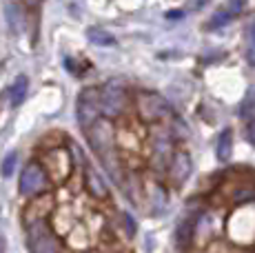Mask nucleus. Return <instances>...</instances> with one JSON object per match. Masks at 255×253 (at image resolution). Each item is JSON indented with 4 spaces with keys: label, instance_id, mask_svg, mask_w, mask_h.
<instances>
[{
    "label": "nucleus",
    "instance_id": "f257e3e1",
    "mask_svg": "<svg viewBox=\"0 0 255 253\" xmlns=\"http://www.w3.org/2000/svg\"><path fill=\"white\" fill-rule=\"evenodd\" d=\"M87 138L93 149V153L100 158L102 167L109 171V176L116 182H122V173H120V160L116 155V138H114V126L109 120L98 118L89 129H87Z\"/></svg>",
    "mask_w": 255,
    "mask_h": 253
},
{
    "label": "nucleus",
    "instance_id": "f03ea898",
    "mask_svg": "<svg viewBox=\"0 0 255 253\" xmlns=\"http://www.w3.org/2000/svg\"><path fill=\"white\" fill-rule=\"evenodd\" d=\"M27 240H29V249L36 253L62 249L58 245L56 236L51 233V229L47 227L45 218H27Z\"/></svg>",
    "mask_w": 255,
    "mask_h": 253
},
{
    "label": "nucleus",
    "instance_id": "7ed1b4c3",
    "mask_svg": "<svg viewBox=\"0 0 255 253\" xmlns=\"http://www.w3.org/2000/svg\"><path fill=\"white\" fill-rule=\"evenodd\" d=\"M100 114H102L100 89H98V87H87V89H82L80 98H78V123H80V126L87 131L100 118Z\"/></svg>",
    "mask_w": 255,
    "mask_h": 253
},
{
    "label": "nucleus",
    "instance_id": "20e7f679",
    "mask_svg": "<svg viewBox=\"0 0 255 253\" xmlns=\"http://www.w3.org/2000/svg\"><path fill=\"white\" fill-rule=\"evenodd\" d=\"M100 105H102V114L107 118H116L125 111L127 105V91L125 85L120 80H109L105 87L100 89Z\"/></svg>",
    "mask_w": 255,
    "mask_h": 253
},
{
    "label": "nucleus",
    "instance_id": "39448f33",
    "mask_svg": "<svg viewBox=\"0 0 255 253\" xmlns=\"http://www.w3.org/2000/svg\"><path fill=\"white\" fill-rule=\"evenodd\" d=\"M135 107H138V116L144 123H160L169 116V102L158 94H138L135 98Z\"/></svg>",
    "mask_w": 255,
    "mask_h": 253
},
{
    "label": "nucleus",
    "instance_id": "423d86ee",
    "mask_svg": "<svg viewBox=\"0 0 255 253\" xmlns=\"http://www.w3.org/2000/svg\"><path fill=\"white\" fill-rule=\"evenodd\" d=\"M47 189V173L38 162H29L20 173V193L33 198Z\"/></svg>",
    "mask_w": 255,
    "mask_h": 253
},
{
    "label": "nucleus",
    "instance_id": "0eeeda50",
    "mask_svg": "<svg viewBox=\"0 0 255 253\" xmlns=\"http://www.w3.org/2000/svg\"><path fill=\"white\" fill-rule=\"evenodd\" d=\"M45 160H47V164H51L49 171H51V176L56 182H62V180L71 173V158L65 149H56V151L47 153Z\"/></svg>",
    "mask_w": 255,
    "mask_h": 253
},
{
    "label": "nucleus",
    "instance_id": "6e6552de",
    "mask_svg": "<svg viewBox=\"0 0 255 253\" xmlns=\"http://www.w3.org/2000/svg\"><path fill=\"white\" fill-rule=\"evenodd\" d=\"M191 176V158L189 153L184 151H175L171 155V162H169V178L175 187L184 184V180Z\"/></svg>",
    "mask_w": 255,
    "mask_h": 253
},
{
    "label": "nucleus",
    "instance_id": "1a4fd4ad",
    "mask_svg": "<svg viewBox=\"0 0 255 253\" xmlns=\"http://www.w3.org/2000/svg\"><path fill=\"white\" fill-rule=\"evenodd\" d=\"M85 187L93 198H98V200H107V198H109V189H107L105 180L98 176L89 164H87V169H85Z\"/></svg>",
    "mask_w": 255,
    "mask_h": 253
},
{
    "label": "nucleus",
    "instance_id": "9d476101",
    "mask_svg": "<svg viewBox=\"0 0 255 253\" xmlns=\"http://www.w3.org/2000/svg\"><path fill=\"white\" fill-rule=\"evenodd\" d=\"M195 229H198V218L186 216L180 220V225L175 227V242H178L180 249H184L195 236Z\"/></svg>",
    "mask_w": 255,
    "mask_h": 253
},
{
    "label": "nucleus",
    "instance_id": "9b49d317",
    "mask_svg": "<svg viewBox=\"0 0 255 253\" xmlns=\"http://www.w3.org/2000/svg\"><path fill=\"white\" fill-rule=\"evenodd\" d=\"M27 91H29V78L18 76L16 80L11 82V87H9V102H11L13 107L22 105L24 98H27Z\"/></svg>",
    "mask_w": 255,
    "mask_h": 253
},
{
    "label": "nucleus",
    "instance_id": "f8f14e48",
    "mask_svg": "<svg viewBox=\"0 0 255 253\" xmlns=\"http://www.w3.org/2000/svg\"><path fill=\"white\" fill-rule=\"evenodd\" d=\"M233 151V131L231 129H224L218 138V149H215V155H218L220 162H229Z\"/></svg>",
    "mask_w": 255,
    "mask_h": 253
},
{
    "label": "nucleus",
    "instance_id": "ddd939ff",
    "mask_svg": "<svg viewBox=\"0 0 255 253\" xmlns=\"http://www.w3.org/2000/svg\"><path fill=\"white\" fill-rule=\"evenodd\" d=\"M87 38H89V42L98 47H114L116 45V38L111 36L107 29H100V27H91L89 31H87Z\"/></svg>",
    "mask_w": 255,
    "mask_h": 253
},
{
    "label": "nucleus",
    "instance_id": "4468645a",
    "mask_svg": "<svg viewBox=\"0 0 255 253\" xmlns=\"http://www.w3.org/2000/svg\"><path fill=\"white\" fill-rule=\"evenodd\" d=\"M244 47H247V56L251 65H255V16L249 18L247 27H244Z\"/></svg>",
    "mask_w": 255,
    "mask_h": 253
},
{
    "label": "nucleus",
    "instance_id": "2eb2a0df",
    "mask_svg": "<svg viewBox=\"0 0 255 253\" xmlns=\"http://www.w3.org/2000/svg\"><path fill=\"white\" fill-rule=\"evenodd\" d=\"M4 16H7V22H9V27H11L13 31H20L22 25H24V16H22L20 7H16V4H9V7L4 9Z\"/></svg>",
    "mask_w": 255,
    "mask_h": 253
},
{
    "label": "nucleus",
    "instance_id": "dca6fc26",
    "mask_svg": "<svg viewBox=\"0 0 255 253\" xmlns=\"http://www.w3.org/2000/svg\"><path fill=\"white\" fill-rule=\"evenodd\" d=\"M231 13L229 11H222V13H215L213 18L209 20V29H220L222 25H229V20H231Z\"/></svg>",
    "mask_w": 255,
    "mask_h": 253
},
{
    "label": "nucleus",
    "instance_id": "f3484780",
    "mask_svg": "<svg viewBox=\"0 0 255 253\" xmlns=\"http://www.w3.org/2000/svg\"><path fill=\"white\" fill-rule=\"evenodd\" d=\"M16 162H18V153H9L7 158H4L2 169H0L4 178H9V176H11V173H13V169H16Z\"/></svg>",
    "mask_w": 255,
    "mask_h": 253
},
{
    "label": "nucleus",
    "instance_id": "a211bd4d",
    "mask_svg": "<svg viewBox=\"0 0 255 253\" xmlns=\"http://www.w3.org/2000/svg\"><path fill=\"white\" fill-rule=\"evenodd\" d=\"M244 7H247V0H227V11L231 13V16L242 13Z\"/></svg>",
    "mask_w": 255,
    "mask_h": 253
},
{
    "label": "nucleus",
    "instance_id": "6ab92c4d",
    "mask_svg": "<svg viewBox=\"0 0 255 253\" xmlns=\"http://www.w3.org/2000/svg\"><path fill=\"white\" fill-rule=\"evenodd\" d=\"M247 118H249V123H247V140L255 147V111H251Z\"/></svg>",
    "mask_w": 255,
    "mask_h": 253
},
{
    "label": "nucleus",
    "instance_id": "aec40b11",
    "mask_svg": "<svg viewBox=\"0 0 255 253\" xmlns=\"http://www.w3.org/2000/svg\"><path fill=\"white\" fill-rule=\"evenodd\" d=\"M122 218H125V225H127V229H129V236H133V233H135V222L131 220V216H129V213H125V216H122Z\"/></svg>",
    "mask_w": 255,
    "mask_h": 253
},
{
    "label": "nucleus",
    "instance_id": "412c9836",
    "mask_svg": "<svg viewBox=\"0 0 255 253\" xmlns=\"http://www.w3.org/2000/svg\"><path fill=\"white\" fill-rule=\"evenodd\" d=\"M38 2V0H27V4H36Z\"/></svg>",
    "mask_w": 255,
    "mask_h": 253
}]
</instances>
